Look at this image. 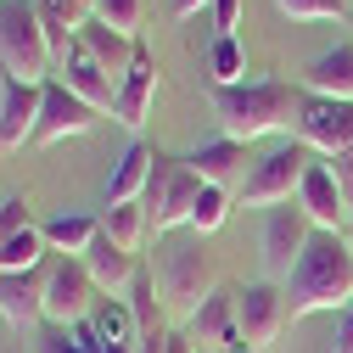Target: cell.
<instances>
[{"mask_svg":"<svg viewBox=\"0 0 353 353\" xmlns=\"http://www.w3.org/2000/svg\"><path fill=\"white\" fill-rule=\"evenodd\" d=\"M347 303H353V236L314 230V241L286 281V314L308 320V314H336Z\"/></svg>","mask_w":353,"mask_h":353,"instance_id":"obj_1","label":"cell"},{"mask_svg":"<svg viewBox=\"0 0 353 353\" xmlns=\"http://www.w3.org/2000/svg\"><path fill=\"white\" fill-rule=\"evenodd\" d=\"M297 107H303V84H286V79H252V84L213 90V123H219V135H230L241 146H252L263 135H286V129H297Z\"/></svg>","mask_w":353,"mask_h":353,"instance_id":"obj_2","label":"cell"},{"mask_svg":"<svg viewBox=\"0 0 353 353\" xmlns=\"http://www.w3.org/2000/svg\"><path fill=\"white\" fill-rule=\"evenodd\" d=\"M152 275H157L163 308L174 320H191L196 308L219 292V263L208 258L202 236H191V230H174V236L152 241Z\"/></svg>","mask_w":353,"mask_h":353,"instance_id":"obj_3","label":"cell"},{"mask_svg":"<svg viewBox=\"0 0 353 353\" xmlns=\"http://www.w3.org/2000/svg\"><path fill=\"white\" fill-rule=\"evenodd\" d=\"M0 73L28 79V84H46L57 73V57H51V39H46L34 0H0Z\"/></svg>","mask_w":353,"mask_h":353,"instance_id":"obj_4","label":"cell"},{"mask_svg":"<svg viewBox=\"0 0 353 353\" xmlns=\"http://www.w3.org/2000/svg\"><path fill=\"white\" fill-rule=\"evenodd\" d=\"M196 196H202V180L191 174V163L157 152L152 180H146V191H141V208H146V241H163V236H174V230H185Z\"/></svg>","mask_w":353,"mask_h":353,"instance_id":"obj_5","label":"cell"},{"mask_svg":"<svg viewBox=\"0 0 353 353\" xmlns=\"http://www.w3.org/2000/svg\"><path fill=\"white\" fill-rule=\"evenodd\" d=\"M320 152H308L303 141H286V146H275L270 157H258L252 163V174L241 180V208H281V202H297V185H303V174H308V163H314Z\"/></svg>","mask_w":353,"mask_h":353,"instance_id":"obj_6","label":"cell"},{"mask_svg":"<svg viewBox=\"0 0 353 353\" xmlns=\"http://www.w3.org/2000/svg\"><path fill=\"white\" fill-rule=\"evenodd\" d=\"M236 325H241V347L247 353H270L281 342V331L292 325L286 314V286L275 281H252L236 292Z\"/></svg>","mask_w":353,"mask_h":353,"instance_id":"obj_7","label":"cell"},{"mask_svg":"<svg viewBox=\"0 0 353 353\" xmlns=\"http://www.w3.org/2000/svg\"><path fill=\"white\" fill-rule=\"evenodd\" d=\"M308 241H314V219H308L297 202H281V208L263 213V270H270L275 286L292 281V270L308 252Z\"/></svg>","mask_w":353,"mask_h":353,"instance_id":"obj_8","label":"cell"},{"mask_svg":"<svg viewBox=\"0 0 353 353\" xmlns=\"http://www.w3.org/2000/svg\"><path fill=\"white\" fill-rule=\"evenodd\" d=\"M297 141L320 157H342L353 152V101H336V96H308L303 90V107H297Z\"/></svg>","mask_w":353,"mask_h":353,"instance_id":"obj_9","label":"cell"},{"mask_svg":"<svg viewBox=\"0 0 353 353\" xmlns=\"http://www.w3.org/2000/svg\"><path fill=\"white\" fill-rule=\"evenodd\" d=\"M46 270H51V281H46V320H51V325H79V320H90L96 303H101L90 270H84L79 258H57V263H46Z\"/></svg>","mask_w":353,"mask_h":353,"instance_id":"obj_10","label":"cell"},{"mask_svg":"<svg viewBox=\"0 0 353 353\" xmlns=\"http://www.w3.org/2000/svg\"><path fill=\"white\" fill-rule=\"evenodd\" d=\"M101 123V112L73 96L62 79H46V107H39V129H34V146H57V141H73V135H90Z\"/></svg>","mask_w":353,"mask_h":353,"instance_id":"obj_11","label":"cell"},{"mask_svg":"<svg viewBox=\"0 0 353 353\" xmlns=\"http://www.w3.org/2000/svg\"><path fill=\"white\" fill-rule=\"evenodd\" d=\"M39 107H46V84H28V79L0 73V152H23V146H34Z\"/></svg>","mask_w":353,"mask_h":353,"instance_id":"obj_12","label":"cell"},{"mask_svg":"<svg viewBox=\"0 0 353 353\" xmlns=\"http://www.w3.org/2000/svg\"><path fill=\"white\" fill-rule=\"evenodd\" d=\"M57 79L68 84L73 96H84L96 112H112V107H118V79H112V73H107V68H101L90 51L79 46V34H73V46L57 57Z\"/></svg>","mask_w":353,"mask_h":353,"instance_id":"obj_13","label":"cell"},{"mask_svg":"<svg viewBox=\"0 0 353 353\" xmlns=\"http://www.w3.org/2000/svg\"><path fill=\"white\" fill-rule=\"evenodd\" d=\"M297 208L314 219V230H342L347 236V196H342V185H336V174H331L325 157L308 163L303 185H297Z\"/></svg>","mask_w":353,"mask_h":353,"instance_id":"obj_14","label":"cell"},{"mask_svg":"<svg viewBox=\"0 0 353 353\" xmlns=\"http://www.w3.org/2000/svg\"><path fill=\"white\" fill-rule=\"evenodd\" d=\"M46 281H51L46 263H39V270H0V314L17 331L46 320Z\"/></svg>","mask_w":353,"mask_h":353,"instance_id":"obj_15","label":"cell"},{"mask_svg":"<svg viewBox=\"0 0 353 353\" xmlns=\"http://www.w3.org/2000/svg\"><path fill=\"white\" fill-rule=\"evenodd\" d=\"M152 101H157V62H152V51L141 46L135 68H129V73H123V84H118L112 123H123L129 135H141V129H146V118H152Z\"/></svg>","mask_w":353,"mask_h":353,"instance_id":"obj_16","label":"cell"},{"mask_svg":"<svg viewBox=\"0 0 353 353\" xmlns=\"http://www.w3.org/2000/svg\"><path fill=\"white\" fill-rule=\"evenodd\" d=\"M185 331H191V342H202V347L247 353V347H241V325H236V292H230V286H219L196 314L185 320Z\"/></svg>","mask_w":353,"mask_h":353,"instance_id":"obj_17","label":"cell"},{"mask_svg":"<svg viewBox=\"0 0 353 353\" xmlns=\"http://www.w3.org/2000/svg\"><path fill=\"white\" fill-rule=\"evenodd\" d=\"M185 163H191V174H196L202 185L241 191V180H247V146H241V141H230V135L202 141L196 152H185Z\"/></svg>","mask_w":353,"mask_h":353,"instance_id":"obj_18","label":"cell"},{"mask_svg":"<svg viewBox=\"0 0 353 353\" xmlns=\"http://www.w3.org/2000/svg\"><path fill=\"white\" fill-rule=\"evenodd\" d=\"M79 263L90 270V281H96L101 297H123L129 286H135V275H141V258H135V252H123V247H112L107 236H96L90 252H84Z\"/></svg>","mask_w":353,"mask_h":353,"instance_id":"obj_19","label":"cell"},{"mask_svg":"<svg viewBox=\"0 0 353 353\" xmlns=\"http://www.w3.org/2000/svg\"><path fill=\"white\" fill-rule=\"evenodd\" d=\"M297 84H303L308 96H336V101H353V39H347V46L320 51L314 62L297 73Z\"/></svg>","mask_w":353,"mask_h":353,"instance_id":"obj_20","label":"cell"},{"mask_svg":"<svg viewBox=\"0 0 353 353\" xmlns=\"http://www.w3.org/2000/svg\"><path fill=\"white\" fill-rule=\"evenodd\" d=\"M79 46L90 51V57H96V62H101V68H107L118 84H123V73L135 68V57H141V39H135V34H118V28L96 23V17L79 28Z\"/></svg>","mask_w":353,"mask_h":353,"instance_id":"obj_21","label":"cell"},{"mask_svg":"<svg viewBox=\"0 0 353 353\" xmlns=\"http://www.w3.org/2000/svg\"><path fill=\"white\" fill-rule=\"evenodd\" d=\"M152 163H157V152L135 135V141H129V152L118 157L112 180H107V208H118V202H141V191H146V180H152Z\"/></svg>","mask_w":353,"mask_h":353,"instance_id":"obj_22","label":"cell"},{"mask_svg":"<svg viewBox=\"0 0 353 353\" xmlns=\"http://www.w3.org/2000/svg\"><path fill=\"white\" fill-rule=\"evenodd\" d=\"M39 236H46V247L57 258H84L90 241L101 236V219H90V213H57V219L39 225Z\"/></svg>","mask_w":353,"mask_h":353,"instance_id":"obj_23","label":"cell"},{"mask_svg":"<svg viewBox=\"0 0 353 353\" xmlns=\"http://www.w3.org/2000/svg\"><path fill=\"white\" fill-rule=\"evenodd\" d=\"M101 236L123 252H141L146 241V208L141 202H118V208H101Z\"/></svg>","mask_w":353,"mask_h":353,"instance_id":"obj_24","label":"cell"},{"mask_svg":"<svg viewBox=\"0 0 353 353\" xmlns=\"http://www.w3.org/2000/svg\"><path fill=\"white\" fill-rule=\"evenodd\" d=\"M247 51H241V39L236 34H219L213 46H208V79H213V90H230V84H247Z\"/></svg>","mask_w":353,"mask_h":353,"instance_id":"obj_25","label":"cell"},{"mask_svg":"<svg viewBox=\"0 0 353 353\" xmlns=\"http://www.w3.org/2000/svg\"><path fill=\"white\" fill-rule=\"evenodd\" d=\"M230 202H236V191H225V185H202V196H196V208H191V236H213V230H225V219H230Z\"/></svg>","mask_w":353,"mask_h":353,"instance_id":"obj_26","label":"cell"},{"mask_svg":"<svg viewBox=\"0 0 353 353\" xmlns=\"http://www.w3.org/2000/svg\"><path fill=\"white\" fill-rule=\"evenodd\" d=\"M46 236H39V225L17 230V236H0V270H39L46 263Z\"/></svg>","mask_w":353,"mask_h":353,"instance_id":"obj_27","label":"cell"},{"mask_svg":"<svg viewBox=\"0 0 353 353\" xmlns=\"http://www.w3.org/2000/svg\"><path fill=\"white\" fill-rule=\"evenodd\" d=\"M96 23H107V28H118V34H135V39H141L146 0H96Z\"/></svg>","mask_w":353,"mask_h":353,"instance_id":"obj_28","label":"cell"},{"mask_svg":"<svg viewBox=\"0 0 353 353\" xmlns=\"http://www.w3.org/2000/svg\"><path fill=\"white\" fill-rule=\"evenodd\" d=\"M275 6H281L292 23H336V17H347L342 0H275Z\"/></svg>","mask_w":353,"mask_h":353,"instance_id":"obj_29","label":"cell"},{"mask_svg":"<svg viewBox=\"0 0 353 353\" xmlns=\"http://www.w3.org/2000/svg\"><path fill=\"white\" fill-rule=\"evenodd\" d=\"M46 353H96V347L79 336V325H57V331H51V342H46Z\"/></svg>","mask_w":353,"mask_h":353,"instance_id":"obj_30","label":"cell"},{"mask_svg":"<svg viewBox=\"0 0 353 353\" xmlns=\"http://www.w3.org/2000/svg\"><path fill=\"white\" fill-rule=\"evenodd\" d=\"M213 23H219V34H236L241 28V0H213Z\"/></svg>","mask_w":353,"mask_h":353,"instance_id":"obj_31","label":"cell"},{"mask_svg":"<svg viewBox=\"0 0 353 353\" xmlns=\"http://www.w3.org/2000/svg\"><path fill=\"white\" fill-rule=\"evenodd\" d=\"M325 163H331L336 185H342V196H347V213H353V152H342V157H325Z\"/></svg>","mask_w":353,"mask_h":353,"instance_id":"obj_32","label":"cell"},{"mask_svg":"<svg viewBox=\"0 0 353 353\" xmlns=\"http://www.w3.org/2000/svg\"><path fill=\"white\" fill-rule=\"evenodd\" d=\"M336 353H353V303L342 308V320H336Z\"/></svg>","mask_w":353,"mask_h":353,"instance_id":"obj_33","label":"cell"},{"mask_svg":"<svg viewBox=\"0 0 353 353\" xmlns=\"http://www.w3.org/2000/svg\"><path fill=\"white\" fill-rule=\"evenodd\" d=\"M163 353H202V347L191 342V331H168V347Z\"/></svg>","mask_w":353,"mask_h":353,"instance_id":"obj_34","label":"cell"},{"mask_svg":"<svg viewBox=\"0 0 353 353\" xmlns=\"http://www.w3.org/2000/svg\"><path fill=\"white\" fill-rule=\"evenodd\" d=\"M202 6H213V0H174V17H196Z\"/></svg>","mask_w":353,"mask_h":353,"instance_id":"obj_35","label":"cell"},{"mask_svg":"<svg viewBox=\"0 0 353 353\" xmlns=\"http://www.w3.org/2000/svg\"><path fill=\"white\" fill-rule=\"evenodd\" d=\"M342 23H347V28H353V6H347V17H342Z\"/></svg>","mask_w":353,"mask_h":353,"instance_id":"obj_36","label":"cell"},{"mask_svg":"<svg viewBox=\"0 0 353 353\" xmlns=\"http://www.w3.org/2000/svg\"><path fill=\"white\" fill-rule=\"evenodd\" d=\"M347 236H353V213H347Z\"/></svg>","mask_w":353,"mask_h":353,"instance_id":"obj_37","label":"cell"}]
</instances>
